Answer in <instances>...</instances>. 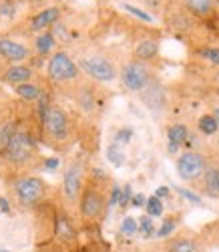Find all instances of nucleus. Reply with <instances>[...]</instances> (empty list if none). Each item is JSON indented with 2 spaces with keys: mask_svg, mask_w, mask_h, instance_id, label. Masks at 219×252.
Here are the masks:
<instances>
[{
  "mask_svg": "<svg viewBox=\"0 0 219 252\" xmlns=\"http://www.w3.org/2000/svg\"><path fill=\"white\" fill-rule=\"evenodd\" d=\"M217 145H219V143H217Z\"/></svg>",
  "mask_w": 219,
  "mask_h": 252,
  "instance_id": "45",
  "label": "nucleus"
},
{
  "mask_svg": "<svg viewBox=\"0 0 219 252\" xmlns=\"http://www.w3.org/2000/svg\"><path fill=\"white\" fill-rule=\"evenodd\" d=\"M183 6L191 16L207 18L219 10V0H183Z\"/></svg>",
  "mask_w": 219,
  "mask_h": 252,
  "instance_id": "12",
  "label": "nucleus"
},
{
  "mask_svg": "<svg viewBox=\"0 0 219 252\" xmlns=\"http://www.w3.org/2000/svg\"><path fill=\"white\" fill-rule=\"evenodd\" d=\"M0 57H4L10 63H20L28 59V49L23 43H16L12 38L0 36Z\"/></svg>",
  "mask_w": 219,
  "mask_h": 252,
  "instance_id": "10",
  "label": "nucleus"
},
{
  "mask_svg": "<svg viewBox=\"0 0 219 252\" xmlns=\"http://www.w3.org/2000/svg\"><path fill=\"white\" fill-rule=\"evenodd\" d=\"M123 8H125L129 14H133V16H137V18H141L143 23H153V16H151L149 12H145V10H141V8L133 6V4H123Z\"/></svg>",
  "mask_w": 219,
  "mask_h": 252,
  "instance_id": "27",
  "label": "nucleus"
},
{
  "mask_svg": "<svg viewBox=\"0 0 219 252\" xmlns=\"http://www.w3.org/2000/svg\"><path fill=\"white\" fill-rule=\"evenodd\" d=\"M131 137H133V131H131L129 127L119 129V131H117V135H115L117 143H129V141H131Z\"/></svg>",
  "mask_w": 219,
  "mask_h": 252,
  "instance_id": "31",
  "label": "nucleus"
},
{
  "mask_svg": "<svg viewBox=\"0 0 219 252\" xmlns=\"http://www.w3.org/2000/svg\"><path fill=\"white\" fill-rule=\"evenodd\" d=\"M169 252H199V246H197L193 240L181 238V240H175V242H171Z\"/></svg>",
  "mask_w": 219,
  "mask_h": 252,
  "instance_id": "22",
  "label": "nucleus"
},
{
  "mask_svg": "<svg viewBox=\"0 0 219 252\" xmlns=\"http://www.w3.org/2000/svg\"><path fill=\"white\" fill-rule=\"evenodd\" d=\"M14 194H16L20 204L32 206L42 198V194H45V184H42L38 178H20L14 182Z\"/></svg>",
  "mask_w": 219,
  "mask_h": 252,
  "instance_id": "6",
  "label": "nucleus"
},
{
  "mask_svg": "<svg viewBox=\"0 0 219 252\" xmlns=\"http://www.w3.org/2000/svg\"><path fill=\"white\" fill-rule=\"evenodd\" d=\"M79 252H89V250H86V248H81V250H79Z\"/></svg>",
  "mask_w": 219,
  "mask_h": 252,
  "instance_id": "42",
  "label": "nucleus"
},
{
  "mask_svg": "<svg viewBox=\"0 0 219 252\" xmlns=\"http://www.w3.org/2000/svg\"><path fill=\"white\" fill-rule=\"evenodd\" d=\"M121 196H123V188L115 186V188H113V192H111V200H109V204H111V206L119 204V202H121Z\"/></svg>",
  "mask_w": 219,
  "mask_h": 252,
  "instance_id": "34",
  "label": "nucleus"
},
{
  "mask_svg": "<svg viewBox=\"0 0 219 252\" xmlns=\"http://www.w3.org/2000/svg\"><path fill=\"white\" fill-rule=\"evenodd\" d=\"M77 101H79V105H81V109H84L86 113H91V111L95 109V95H93V91H91L89 87H82V89L79 91Z\"/></svg>",
  "mask_w": 219,
  "mask_h": 252,
  "instance_id": "20",
  "label": "nucleus"
},
{
  "mask_svg": "<svg viewBox=\"0 0 219 252\" xmlns=\"http://www.w3.org/2000/svg\"><path fill=\"white\" fill-rule=\"evenodd\" d=\"M159 53V40L157 38H141L135 47V59L141 63L153 61Z\"/></svg>",
  "mask_w": 219,
  "mask_h": 252,
  "instance_id": "14",
  "label": "nucleus"
},
{
  "mask_svg": "<svg viewBox=\"0 0 219 252\" xmlns=\"http://www.w3.org/2000/svg\"><path fill=\"white\" fill-rule=\"evenodd\" d=\"M129 200H133V192H131V186H125L123 188V196H121V206L125 208L129 204Z\"/></svg>",
  "mask_w": 219,
  "mask_h": 252,
  "instance_id": "36",
  "label": "nucleus"
},
{
  "mask_svg": "<svg viewBox=\"0 0 219 252\" xmlns=\"http://www.w3.org/2000/svg\"><path fill=\"white\" fill-rule=\"evenodd\" d=\"M177 174L181 180L185 182H195L203 178L205 170H207V163H205V158L199 154V152H185L177 158Z\"/></svg>",
  "mask_w": 219,
  "mask_h": 252,
  "instance_id": "4",
  "label": "nucleus"
},
{
  "mask_svg": "<svg viewBox=\"0 0 219 252\" xmlns=\"http://www.w3.org/2000/svg\"><path fill=\"white\" fill-rule=\"evenodd\" d=\"M141 2H143L149 10H161L167 0H141Z\"/></svg>",
  "mask_w": 219,
  "mask_h": 252,
  "instance_id": "33",
  "label": "nucleus"
},
{
  "mask_svg": "<svg viewBox=\"0 0 219 252\" xmlns=\"http://www.w3.org/2000/svg\"><path fill=\"white\" fill-rule=\"evenodd\" d=\"M199 131L203 133V135H213L217 129H219V125H217V121H215V117L213 115H203V117H199Z\"/></svg>",
  "mask_w": 219,
  "mask_h": 252,
  "instance_id": "23",
  "label": "nucleus"
},
{
  "mask_svg": "<svg viewBox=\"0 0 219 252\" xmlns=\"http://www.w3.org/2000/svg\"><path fill=\"white\" fill-rule=\"evenodd\" d=\"M157 198H167L169 196V188L167 186H161V188H157V194H155Z\"/></svg>",
  "mask_w": 219,
  "mask_h": 252,
  "instance_id": "38",
  "label": "nucleus"
},
{
  "mask_svg": "<svg viewBox=\"0 0 219 252\" xmlns=\"http://www.w3.org/2000/svg\"><path fill=\"white\" fill-rule=\"evenodd\" d=\"M131 204H133L135 208H141V206H145V204H147V198H145L143 194H135V196H133V200H131Z\"/></svg>",
  "mask_w": 219,
  "mask_h": 252,
  "instance_id": "37",
  "label": "nucleus"
},
{
  "mask_svg": "<svg viewBox=\"0 0 219 252\" xmlns=\"http://www.w3.org/2000/svg\"><path fill=\"white\" fill-rule=\"evenodd\" d=\"M173 230H175V222H173V220H165L163 226L157 230V236H159V238H167V236L173 232Z\"/></svg>",
  "mask_w": 219,
  "mask_h": 252,
  "instance_id": "30",
  "label": "nucleus"
},
{
  "mask_svg": "<svg viewBox=\"0 0 219 252\" xmlns=\"http://www.w3.org/2000/svg\"><path fill=\"white\" fill-rule=\"evenodd\" d=\"M203 188H205V194H209L211 198H219V172H217V167L211 165L205 170Z\"/></svg>",
  "mask_w": 219,
  "mask_h": 252,
  "instance_id": "16",
  "label": "nucleus"
},
{
  "mask_svg": "<svg viewBox=\"0 0 219 252\" xmlns=\"http://www.w3.org/2000/svg\"><path fill=\"white\" fill-rule=\"evenodd\" d=\"M147 214L149 216H153V218H157V216H161L163 214V202H161V198H157V196H151V198H147Z\"/></svg>",
  "mask_w": 219,
  "mask_h": 252,
  "instance_id": "25",
  "label": "nucleus"
},
{
  "mask_svg": "<svg viewBox=\"0 0 219 252\" xmlns=\"http://www.w3.org/2000/svg\"><path fill=\"white\" fill-rule=\"evenodd\" d=\"M79 69H81L82 73H86L91 79L101 81V83H111V81H115L117 75H119L113 63L109 61L107 57L97 55V53H93V55H82V57L79 59Z\"/></svg>",
  "mask_w": 219,
  "mask_h": 252,
  "instance_id": "1",
  "label": "nucleus"
},
{
  "mask_svg": "<svg viewBox=\"0 0 219 252\" xmlns=\"http://www.w3.org/2000/svg\"><path fill=\"white\" fill-rule=\"evenodd\" d=\"M0 252H8V250H0Z\"/></svg>",
  "mask_w": 219,
  "mask_h": 252,
  "instance_id": "43",
  "label": "nucleus"
},
{
  "mask_svg": "<svg viewBox=\"0 0 219 252\" xmlns=\"http://www.w3.org/2000/svg\"><path fill=\"white\" fill-rule=\"evenodd\" d=\"M137 230H139V222H137L133 216L123 218V222H121V232H123L125 236H133Z\"/></svg>",
  "mask_w": 219,
  "mask_h": 252,
  "instance_id": "26",
  "label": "nucleus"
},
{
  "mask_svg": "<svg viewBox=\"0 0 219 252\" xmlns=\"http://www.w3.org/2000/svg\"><path fill=\"white\" fill-rule=\"evenodd\" d=\"M167 137H169V152H177L179 145H183L187 141L189 133L183 123H175L167 129Z\"/></svg>",
  "mask_w": 219,
  "mask_h": 252,
  "instance_id": "15",
  "label": "nucleus"
},
{
  "mask_svg": "<svg viewBox=\"0 0 219 252\" xmlns=\"http://www.w3.org/2000/svg\"><path fill=\"white\" fill-rule=\"evenodd\" d=\"M119 77L123 81L125 89L131 91V93H141L149 85V83H151V71H149V67L145 65V63L137 61V59L125 63L121 73H119Z\"/></svg>",
  "mask_w": 219,
  "mask_h": 252,
  "instance_id": "2",
  "label": "nucleus"
},
{
  "mask_svg": "<svg viewBox=\"0 0 219 252\" xmlns=\"http://www.w3.org/2000/svg\"><path fill=\"white\" fill-rule=\"evenodd\" d=\"M213 117H215V121H217V125H219V107H215V111H213Z\"/></svg>",
  "mask_w": 219,
  "mask_h": 252,
  "instance_id": "41",
  "label": "nucleus"
},
{
  "mask_svg": "<svg viewBox=\"0 0 219 252\" xmlns=\"http://www.w3.org/2000/svg\"><path fill=\"white\" fill-rule=\"evenodd\" d=\"M32 77V71L28 67H23V65H16V67H10L4 75V79L8 83H16V85H23V83H27L28 79Z\"/></svg>",
  "mask_w": 219,
  "mask_h": 252,
  "instance_id": "17",
  "label": "nucleus"
},
{
  "mask_svg": "<svg viewBox=\"0 0 219 252\" xmlns=\"http://www.w3.org/2000/svg\"><path fill=\"white\" fill-rule=\"evenodd\" d=\"M177 192H179L183 198H187L189 202H193V204H201V198L197 196V194H193V192H189V190H185V188H177Z\"/></svg>",
  "mask_w": 219,
  "mask_h": 252,
  "instance_id": "32",
  "label": "nucleus"
},
{
  "mask_svg": "<svg viewBox=\"0 0 219 252\" xmlns=\"http://www.w3.org/2000/svg\"><path fill=\"white\" fill-rule=\"evenodd\" d=\"M42 123H45V129L49 133V137H53L55 141H67L69 139V117L60 107H51L47 109V113L42 115Z\"/></svg>",
  "mask_w": 219,
  "mask_h": 252,
  "instance_id": "5",
  "label": "nucleus"
},
{
  "mask_svg": "<svg viewBox=\"0 0 219 252\" xmlns=\"http://www.w3.org/2000/svg\"><path fill=\"white\" fill-rule=\"evenodd\" d=\"M58 16H60L58 6H49V8H45V10L36 12V14L30 18L28 27H30V31H47L49 27H55V25H56Z\"/></svg>",
  "mask_w": 219,
  "mask_h": 252,
  "instance_id": "11",
  "label": "nucleus"
},
{
  "mask_svg": "<svg viewBox=\"0 0 219 252\" xmlns=\"http://www.w3.org/2000/svg\"><path fill=\"white\" fill-rule=\"evenodd\" d=\"M105 206H107V200L105 196L95 190V188H86L81 196V214L89 220H95V218H101L103 212H105Z\"/></svg>",
  "mask_w": 219,
  "mask_h": 252,
  "instance_id": "7",
  "label": "nucleus"
},
{
  "mask_svg": "<svg viewBox=\"0 0 219 252\" xmlns=\"http://www.w3.org/2000/svg\"><path fill=\"white\" fill-rule=\"evenodd\" d=\"M56 236L62 240V242H73L75 240V228L71 226V222H69V218H64V216H58L56 218Z\"/></svg>",
  "mask_w": 219,
  "mask_h": 252,
  "instance_id": "18",
  "label": "nucleus"
},
{
  "mask_svg": "<svg viewBox=\"0 0 219 252\" xmlns=\"http://www.w3.org/2000/svg\"><path fill=\"white\" fill-rule=\"evenodd\" d=\"M14 2H10V0H8V2H4V4H0V14H4V16H12L14 14Z\"/></svg>",
  "mask_w": 219,
  "mask_h": 252,
  "instance_id": "35",
  "label": "nucleus"
},
{
  "mask_svg": "<svg viewBox=\"0 0 219 252\" xmlns=\"http://www.w3.org/2000/svg\"><path fill=\"white\" fill-rule=\"evenodd\" d=\"M62 186H64V196L71 202H75L81 196V192H82V163L81 161H75L67 167Z\"/></svg>",
  "mask_w": 219,
  "mask_h": 252,
  "instance_id": "9",
  "label": "nucleus"
},
{
  "mask_svg": "<svg viewBox=\"0 0 219 252\" xmlns=\"http://www.w3.org/2000/svg\"><path fill=\"white\" fill-rule=\"evenodd\" d=\"M53 47H55V34H53L51 31L42 32V34L36 38V51H38L40 55L51 53V49H53Z\"/></svg>",
  "mask_w": 219,
  "mask_h": 252,
  "instance_id": "21",
  "label": "nucleus"
},
{
  "mask_svg": "<svg viewBox=\"0 0 219 252\" xmlns=\"http://www.w3.org/2000/svg\"><path fill=\"white\" fill-rule=\"evenodd\" d=\"M56 165H58V159H55V158L53 159H47V167H49V170H55Z\"/></svg>",
  "mask_w": 219,
  "mask_h": 252,
  "instance_id": "39",
  "label": "nucleus"
},
{
  "mask_svg": "<svg viewBox=\"0 0 219 252\" xmlns=\"http://www.w3.org/2000/svg\"><path fill=\"white\" fill-rule=\"evenodd\" d=\"M139 230L145 234V238H149L153 234V216H149V214L141 216L139 218Z\"/></svg>",
  "mask_w": 219,
  "mask_h": 252,
  "instance_id": "29",
  "label": "nucleus"
},
{
  "mask_svg": "<svg viewBox=\"0 0 219 252\" xmlns=\"http://www.w3.org/2000/svg\"><path fill=\"white\" fill-rule=\"evenodd\" d=\"M16 93L27 99V101H34L40 97V89L36 85H28V83H23V85H16Z\"/></svg>",
  "mask_w": 219,
  "mask_h": 252,
  "instance_id": "24",
  "label": "nucleus"
},
{
  "mask_svg": "<svg viewBox=\"0 0 219 252\" xmlns=\"http://www.w3.org/2000/svg\"><path fill=\"white\" fill-rule=\"evenodd\" d=\"M217 172H219V167H217Z\"/></svg>",
  "mask_w": 219,
  "mask_h": 252,
  "instance_id": "44",
  "label": "nucleus"
},
{
  "mask_svg": "<svg viewBox=\"0 0 219 252\" xmlns=\"http://www.w3.org/2000/svg\"><path fill=\"white\" fill-rule=\"evenodd\" d=\"M199 57L205 59V61H209V63H213V65H219V49H215V47L201 49L199 51Z\"/></svg>",
  "mask_w": 219,
  "mask_h": 252,
  "instance_id": "28",
  "label": "nucleus"
},
{
  "mask_svg": "<svg viewBox=\"0 0 219 252\" xmlns=\"http://www.w3.org/2000/svg\"><path fill=\"white\" fill-rule=\"evenodd\" d=\"M49 77L56 83L75 81L79 77V65L64 51H58L49 61Z\"/></svg>",
  "mask_w": 219,
  "mask_h": 252,
  "instance_id": "3",
  "label": "nucleus"
},
{
  "mask_svg": "<svg viewBox=\"0 0 219 252\" xmlns=\"http://www.w3.org/2000/svg\"><path fill=\"white\" fill-rule=\"evenodd\" d=\"M107 159L111 161L115 167H121L123 163H125V152H123V148H121V143H111L107 148Z\"/></svg>",
  "mask_w": 219,
  "mask_h": 252,
  "instance_id": "19",
  "label": "nucleus"
},
{
  "mask_svg": "<svg viewBox=\"0 0 219 252\" xmlns=\"http://www.w3.org/2000/svg\"><path fill=\"white\" fill-rule=\"evenodd\" d=\"M32 152H34V143L27 133H12L10 141L6 143V154L16 163H25L27 159H30Z\"/></svg>",
  "mask_w": 219,
  "mask_h": 252,
  "instance_id": "8",
  "label": "nucleus"
},
{
  "mask_svg": "<svg viewBox=\"0 0 219 252\" xmlns=\"http://www.w3.org/2000/svg\"><path fill=\"white\" fill-rule=\"evenodd\" d=\"M141 99L145 101V105L149 109H161L165 105V93H163V87L159 83L151 81L149 85L141 91Z\"/></svg>",
  "mask_w": 219,
  "mask_h": 252,
  "instance_id": "13",
  "label": "nucleus"
},
{
  "mask_svg": "<svg viewBox=\"0 0 219 252\" xmlns=\"http://www.w3.org/2000/svg\"><path fill=\"white\" fill-rule=\"evenodd\" d=\"M0 210H2V212H8V202L2 198H0Z\"/></svg>",
  "mask_w": 219,
  "mask_h": 252,
  "instance_id": "40",
  "label": "nucleus"
}]
</instances>
